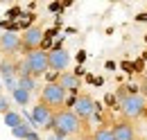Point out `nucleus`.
I'll use <instances>...</instances> for the list:
<instances>
[{
	"label": "nucleus",
	"instance_id": "14",
	"mask_svg": "<svg viewBox=\"0 0 147 140\" xmlns=\"http://www.w3.org/2000/svg\"><path fill=\"white\" fill-rule=\"evenodd\" d=\"M11 95H14V100H16L20 106L30 104V93H27V90H23V88H16V90H11Z\"/></svg>",
	"mask_w": 147,
	"mask_h": 140
},
{
	"label": "nucleus",
	"instance_id": "9",
	"mask_svg": "<svg viewBox=\"0 0 147 140\" xmlns=\"http://www.w3.org/2000/svg\"><path fill=\"white\" fill-rule=\"evenodd\" d=\"M23 50V41L16 32H2L0 34V52H7V54H14Z\"/></svg>",
	"mask_w": 147,
	"mask_h": 140
},
{
	"label": "nucleus",
	"instance_id": "11",
	"mask_svg": "<svg viewBox=\"0 0 147 140\" xmlns=\"http://www.w3.org/2000/svg\"><path fill=\"white\" fill-rule=\"evenodd\" d=\"M79 84H82V81H79V77H77L75 72H68V70H66V72L59 75V86L63 88L66 93H68V90H70V93H77V90H79Z\"/></svg>",
	"mask_w": 147,
	"mask_h": 140
},
{
	"label": "nucleus",
	"instance_id": "7",
	"mask_svg": "<svg viewBox=\"0 0 147 140\" xmlns=\"http://www.w3.org/2000/svg\"><path fill=\"white\" fill-rule=\"evenodd\" d=\"M73 113L82 120V122L88 120L93 113H95V102H93L91 95H79V97L73 102Z\"/></svg>",
	"mask_w": 147,
	"mask_h": 140
},
{
	"label": "nucleus",
	"instance_id": "18",
	"mask_svg": "<svg viewBox=\"0 0 147 140\" xmlns=\"http://www.w3.org/2000/svg\"><path fill=\"white\" fill-rule=\"evenodd\" d=\"M25 140H41V138H38V136H36V133H34V131H32V133H30V136H27V138H25Z\"/></svg>",
	"mask_w": 147,
	"mask_h": 140
},
{
	"label": "nucleus",
	"instance_id": "10",
	"mask_svg": "<svg viewBox=\"0 0 147 140\" xmlns=\"http://www.w3.org/2000/svg\"><path fill=\"white\" fill-rule=\"evenodd\" d=\"M113 131V138L115 140H136V131H134V124L129 120H120L111 127Z\"/></svg>",
	"mask_w": 147,
	"mask_h": 140
},
{
	"label": "nucleus",
	"instance_id": "1",
	"mask_svg": "<svg viewBox=\"0 0 147 140\" xmlns=\"http://www.w3.org/2000/svg\"><path fill=\"white\" fill-rule=\"evenodd\" d=\"M79 129H82V120L73 113V108H61L55 113V122H52L55 136H61V138L77 136Z\"/></svg>",
	"mask_w": 147,
	"mask_h": 140
},
{
	"label": "nucleus",
	"instance_id": "17",
	"mask_svg": "<svg viewBox=\"0 0 147 140\" xmlns=\"http://www.w3.org/2000/svg\"><path fill=\"white\" fill-rule=\"evenodd\" d=\"M0 113H2V115L9 113V104H7V100H5L2 95H0Z\"/></svg>",
	"mask_w": 147,
	"mask_h": 140
},
{
	"label": "nucleus",
	"instance_id": "19",
	"mask_svg": "<svg viewBox=\"0 0 147 140\" xmlns=\"http://www.w3.org/2000/svg\"><path fill=\"white\" fill-rule=\"evenodd\" d=\"M52 140H66V138H61V136H55V138H52Z\"/></svg>",
	"mask_w": 147,
	"mask_h": 140
},
{
	"label": "nucleus",
	"instance_id": "2",
	"mask_svg": "<svg viewBox=\"0 0 147 140\" xmlns=\"http://www.w3.org/2000/svg\"><path fill=\"white\" fill-rule=\"evenodd\" d=\"M41 104L50 106L52 111H61V106L66 104V90L59 86V81H50L41 90Z\"/></svg>",
	"mask_w": 147,
	"mask_h": 140
},
{
	"label": "nucleus",
	"instance_id": "12",
	"mask_svg": "<svg viewBox=\"0 0 147 140\" xmlns=\"http://www.w3.org/2000/svg\"><path fill=\"white\" fill-rule=\"evenodd\" d=\"M18 88H23V90H27L30 95L36 90V77H20L18 79Z\"/></svg>",
	"mask_w": 147,
	"mask_h": 140
},
{
	"label": "nucleus",
	"instance_id": "15",
	"mask_svg": "<svg viewBox=\"0 0 147 140\" xmlns=\"http://www.w3.org/2000/svg\"><path fill=\"white\" fill-rule=\"evenodd\" d=\"M93 140H115V138H113V131H111V129L100 127V129L93 133Z\"/></svg>",
	"mask_w": 147,
	"mask_h": 140
},
{
	"label": "nucleus",
	"instance_id": "6",
	"mask_svg": "<svg viewBox=\"0 0 147 140\" xmlns=\"http://www.w3.org/2000/svg\"><path fill=\"white\" fill-rule=\"evenodd\" d=\"M55 113L50 106L41 104L38 102L34 108H32V122L36 124V127H43V129H52V122H55Z\"/></svg>",
	"mask_w": 147,
	"mask_h": 140
},
{
	"label": "nucleus",
	"instance_id": "3",
	"mask_svg": "<svg viewBox=\"0 0 147 140\" xmlns=\"http://www.w3.org/2000/svg\"><path fill=\"white\" fill-rule=\"evenodd\" d=\"M120 111L125 113V118H127V120H136V118L145 115L147 102H145V97H143V95L131 93V95H125V97H122V102H120Z\"/></svg>",
	"mask_w": 147,
	"mask_h": 140
},
{
	"label": "nucleus",
	"instance_id": "8",
	"mask_svg": "<svg viewBox=\"0 0 147 140\" xmlns=\"http://www.w3.org/2000/svg\"><path fill=\"white\" fill-rule=\"evenodd\" d=\"M48 63H50V70L55 72H66V68L70 66V54L63 48H55L48 52Z\"/></svg>",
	"mask_w": 147,
	"mask_h": 140
},
{
	"label": "nucleus",
	"instance_id": "13",
	"mask_svg": "<svg viewBox=\"0 0 147 140\" xmlns=\"http://www.w3.org/2000/svg\"><path fill=\"white\" fill-rule=\"evenodd\" d=\"M5 124H7V127H11V129H16V127H20V124H23V118H20L18 113L9 111V113L5 115Z\"/></svg>",
	"mask_w": 147,
	"mask_h": 140
},
{
	"label": "nucleus",
	"instance_id": "4",
	"mask_svg": "<svg viewBox=\"0 0 147 140\" xmlns=\"http://www.w3.org/2000/svg\"><path fill=\"white\" fill-rule=\"evenodd\" d=\"M25 63L32 70V77H43L48 70H50V63H48V52L41 48V50H32V52L25 54Z\"/></svg>",
	"mask_w": 147,
	"mask_h": 140
},
{
	"label": "nucleus",
	"instance_id": "16",
	"mask_svg": "<svg viewBox=\"0 0 147 140\" xmlns=\"http://www.w3.org/2000/svg\"><path fill=\"white\" fill-rule=\"evenodd\" d=\"M11 131H14V136H16V138H20V140H25L27 138V136H30V133H32V129H30V124H20V127H16V129H11Z\"/></svg>",
	"mask_w": 147,
	"mask_h": 140
},
{
	"label": "nucleus",
	"instance_id": "5",
	"mask_svg": "<svg viewBox=\"0 0 147 140\" xmlns=\"http://www.w3.org/2000/svg\"><path fill=\"white\" fill-rule=\"evenodd\" d=\"M43 38H45V32H43L41 25H32V27H27V30L23 32V36H20V41H23V50H25V52L41 50Z\"/></svg>",
	"mask_w": 147,
	"mask_h": 140
}]
</instances>
